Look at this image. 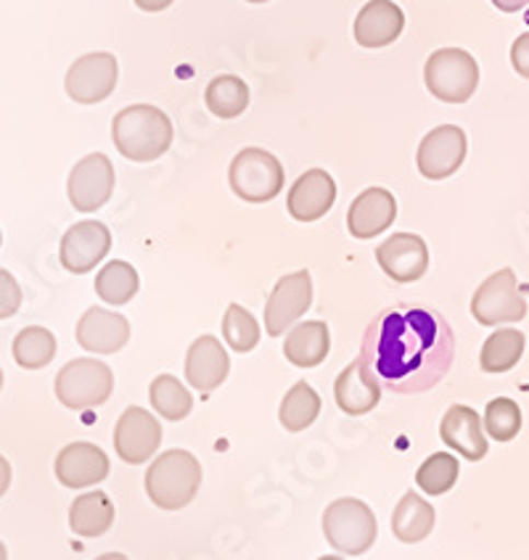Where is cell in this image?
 <instances>
[{"label":"cell","mask_w":529,"mask_h":560,"mask_svg":"<svg viewBox=\"0 0 529 560\" xmlns=\"http://www.w3.org/2000/svg\"><path fill=\"white\" fill-rule=\"evenodd\" d=\"M456 336L442 312L429 307L384 310L360 343L363 368L394 394H424L450 373Z\"/></svg>","instance_id":"1"},{"label":"cell","mask_w":529,"mask_h":560,"mask_svg":"<svg viewBox=\"0 0 529 560\" xmlns=\"http://www.w3.org/2000/svg\"><path fill=\"white\" fill-rule=\"evenodd\" d=\"M112 138L119 154L130 162H154L172 145V122L157 106H127L114 117Z\"/></svg>","instance_id":"2"},{"label":"cell","mask_w":529,"mask_h":560,"mask_svg":"<svg viewBox=\"0 0 529 560\" xmlns=\"http://www.w3.org/2000/svg\"><path fill=\"white\" fill-rule=\"evenodd\" d=\"M202 487V463L186 450L162 452L146 474V492L162 511H181Z\"/></svg>","instance_id":"3"},{"label":"cell","mask_w":529,"mask_h":560,"mask_svg":"<svg viewBox=\"0 0 529 560\" xmlns=\"http://www.w3.org/2000/svg\"><path fill=\"white\" fill-rule=\"evenodd\" d=\"M114 392V373L101 360H72L56 375V397L69 410L85 412L104 405Z\"/></svg>","instance_id":"4"},{"label":"cell","mask_w":529,"mask_h":560,"mask_svg":"<svg viewBox=\"0 0 529 560\" xmlns=\"http://www.w3.org/2000/svg\"><path fill=\"white\" fill-rule=\"evenodd\" d=\"M424 80L435 98L445 104H467L480 85V67L467 50L442 48L435 50L426 61Z\"/></svg>","instance_id":"5"},{"label":"cell","mask_w":529,"mask_h":560,"mask_svg":"<svg viewBox=\"0 0 529 560\" xmlns=\"http://www.w3.org/2000/svg\"><path fill=\"white\" fill-rule=\"evenodd\" d=\"M376 515L366 502L344 498L331 502L323 513V534L342 556H363L376 542Z\"/></svg>","instance_id":"6"},{"label":"cell","mask_w":529,"mask_h":560,"mask_svg":"<svg viewBox=\"0 0 529 560\" xmlns=\"http://www.w3.org/2000/svg\"><path fill=\"white\" fill-rule=\"evenodd\" d=\"M228 183L239 199L250 203H265L284 190V167L271 151L244 149L235 154L228 170Z\"/></svg>","instance_id":"7"},{"label":"cell","mask_w":529,"mask_h":560,"mask_svg":"<svg viewBox=\"0 0 529 560\" xmlns=\"http://www.w3.org/2000/svg\"><path fill=\"white\" fill-rule=\"evenodd\" d=\"M471 315L482 326H498V323H519L527 317V302L519 294L514 270L503 267L501 272H493L476 289L471 299Z\"/></svg>","instance_id":"8"},{"label":"cell","mask_w":529,"mask_h":560,"mask_svg":"<svg viewBox=\"0 0 529 560\" xmlns=\"http://www.w3.org/2000/svg\"><path fill=\"white\" fill-rule=\"evenodd\" d=\"M119 67L112 54H88L69 67L67 72V95L74 104H101L110 98L117 88Z\"/></svg>","instance_id":"9"},{"label":"cell","mask_w":529,"mask_h":560,"mask_svg":"<svg viewBox=\"0 0 529 560\" xmlns=\"http://www.w3.org/2000/svg\"><path fill=\"white\" fill-rule=\"evenodd\" d=\"M312 304V278L308 270L291 272L280 278L265 304L267 336H284L286 328L295 326Z\"/></svg>","instance_id":"10"},{"label":"cell","mask_w":529,"mask_h":560,"mask_svg":"<svg viewBox=\"0 0 529 560\" xmlns=\"http://www.w3.org/2000/svg\"><path fill=\"white\" fill-rule=\"evenodd\" d=\"M467 159V132L458 125L435 127L418 145V172L429 180H445Z\"/></svg>","instance_id":"11"},{"label":"cell","mask_w":529,"mask_h":560,"mask_svg":"<svg viewBox=\"0 0 529 560\" xmlns=\"http://www.w3.org/2000/svg\"><path fill=\"white\" fill-rule=\"evenodd\" d=\"M67 194L78 212H95L104 207L114 194V167L110 156L91 154L80 159L69 175Z\"/></svg>","instance_id":"12"},{"label":"cell","mask_w":529,"mask_h":560,"mask_svg":"<svg viewBox=\"0 0 529 560\" xmlns=\"http://www.w3.org/2000/svg\"><path fill=\"white\" fill-rule=\"evenodd\" d=\"M159 444H162L159 420L143 407H127L123 418L117 420V429H114V447H117L119 460L140 466L154 455Z\"/></svg>","instance_id":"13"},{"label":"cell","mask_w":529,"mask_h":560,"mask_svg":"<svg viewBox=\"0 0 529 560\" xmlns=\"http://www.w3.org/2000/svg\"><path fill=\"white\" fill-rule=\"evenodd\" d=\"M110 249L112 233L106 231V225H101L95 220H85L64 233L59 257L69 272L82 276V272H91L110 254Z\"/></svg>","instance_id":"14"},{"label":"cell","mask_w":529,"mask_h":560,"mask_svg":"<svg viewBox=\"0 0 529 560\" xmlns=\"http://www.w3.org/2000/svg\"><path fill=\"white\" fill-rule=\"evenodd\" d=\"M376 259H379L381 270L398 283H413L429 270V249H426L424 238L413 233H394L376 249Z\"/></svg>","instance_id":"15"},{"label":"cell","mask_w":529,"mask_h":560,"mask_svg":"<svg viewBox=\"0 0 529 560\" xmlns=\"http://www.w3.org/2000/svg\"><path fill=\"white\" fill-rule=\"evenodd\" d=\"M110 476V457L91 442L67 444L56 457V479L69 489L101 483Z\"/></svg>","instance_id":"16"},{"label":"cell","mask_w":529,"mask_h":560,"mask_svg":"<svg viewBox=\"0 0 529 560\" xmlns=\"http://www.w3.org/2000/svg\"><path fill=\"white\" fill-rule=\"evenodd\" d=\"M336 183L326 170H310L289 190V214L299 222L321 220L334 207Z\"/></svg>","instance_id":"17"},{"label":"cell","mask_w":529,"mask_h":560,"mask_svg":"<svg viewBox=\"0 0 529 560\" xmlns=\"http://www.w3.org/2000/svg\"><path fill=\"white\" fill-rule=\"evenodd\" d=\"M394 218H398V201H394L390 190L366 188L349 207V235H355V238H373V235L390 231Z\"/></svg>","instance_id":"18"},{"label":"cell","mask_w":529,"mask_h":560,"mask_svg":"<svg viewBox=\"0 0 529 560\" xmlns=\"http://www.w3.org/2000/svg\"><path fill=\"white\" fill-rule=\"evenodd\" d=\"M130 339V323L123 315L91 307L78 323V343L95 354H114Z\"/></svg>","instance_id":"19"},{"label":"cell","mask_w":529,"mask_h":560,"mask_svg":"<svg viewBox=\"0 0 529 560\" xmlns=\"http://www.w3.org/2000/svg\"><path fill=\"white\" fill-rule=\"evenodd\" d=\"M405 27V14L392 0H371L363 5L355 19V40L363 48H384L400 37Z\"/></svg>","instance_id":"20"},{"label":"cell","mask_w":529,"mask_h":560,"mask_svg":"<svg viewBox=\"0 0 529 560\" xmlns=\"http://www.w3.org/2000/svg\"><path fill=\"white\" fill-rule=\"evenodd\" d=\"M231 371V360L222 343L215 336H202L191 343L186 358V378L194 389L215 392Z\"/></svg>","instance_id":"21"},{"label":"cell","mask_w":529,"mask_h":560,"mask_svg":"<svg viewBox=\"0 0 529 560\" xmlns=\"http://www.w3.org/2000/svg\"><path fill=\"white\" fill-rule=\"evenodd\" d=\"M439 436L463 455L467 460L476 463L487 455V439L482 434V418L476 416V410H471L467 405H452L448 412H445L442 423H439Z\"/></svg>","instance_id":"22"},{"label":"cell","mask_w":529,"mask_h":560,"mask_svg":"<svg viewBox=\"0 0 529 560\" xmlns=\"http://www.w3.org/2000/svg\"><path fill=\"white\" fill-rule=\"evenodd\" d=\"M334 397L347 416H366L379 405L381 384L363 368V360H355L336 378Z\"/></svg>","instance_id":"23"},{"label":"cell","mask_w":529,"mask_h":560,"mask_svg":"<svg viewBox=\"0 0 529 560\" xmlns=\"http://www.w3.org/2000/svg\"><path fill=\"white\" fill-rule=\"evenodd\" d=\"M331 334L329 326L321 320L299 323V326L286 336L284 354L291 365L297 368H315L329 358Z\"/></svg>","instance_id":"24"},{"label":"cell","mask_w":529,"mask_h":560,"mask_svg":"<svg viewBox=\"0 0 529 560\" xmlns=\"http://www.w3.org/2000/svg\"><path fill=\"white\" fill-rule=\"evenodd\" d=\"M435 508L416 492H407L392 513V534L405 545L424 542L435 529Z\"/></svg>","instance_id":"25"},{"label":"cell","mask_w":529,"mask_h":560,"mask_svg":"<svg viewBox=\"0 0 529 560\" xmlns=\"http://www.w3.org/2000/svg\"><path fill=\"white\" fill-rule=\"evenodd\" d=\"M114 505L104 492H88L69 508V526L78 537H101L112 529Z\"/></svg>","instance_id":"26"},{"label":"cell","mask_w":529,"mask_h":560,"mask_svg":"<svg viewBox=\"0 0 529 560\" xmlns=\"http://www.w3.org/2000/svg\"><path fill=\"white\" fill-rule=\"evenodd\" d=\"M207 109L220 119H235L250 106V88L235 74H220L207 85Z\"/></svg>","instance_id":"27"},{"label":"cell","mask_w":529,"mask_h":560,"mask_svg":"<svg viewBox=\"0 0 529 560\" xmlns=\"http://www.w3.org/2000/svg\"><path fill=\"white\" fill-rule=\"evenodd\" d=\"M318 416H321V397H318L310 384L299 381V384H295L289 392H286L284 402H280V416H278L280 425H284L286 431L297 434V431L310 429V425L318 420Z\"/></svg>","instance_id":"28"},{"label":"cell","mask_w":529,"mask_h":560,"mask_svg":"<svg viewBox=\"0 0 529 560\" xmlns=\"http://www.w3.org/2000/svg\"><path fill=\"white\" fill-rule=\"evenodd\" d=\"M521 354H525V334H521V330H495V334L484 341L480 365L484 373H506L519 365Z\"/></svg>","instance_id":"29"},{"label":"cell","mask_w":529,"mask_h":560,"mask_svg":"<svg viewBox=\"0 0 529 560\" xmlns=\"http://www.w3.org/2000/svg\"><path fill=\"white\" fill-rule=\"evenodd\" d=\"M56 358V336L48 328L30 326L19 330L14 339V360L16 365L27 368V371H37L46 368L50 360Z\"/></svg>","instance_id":"30"},{"label":"cell","mask_w":529,"mask_h":560,"mask_svg":"<svg viewBox=\"0 0 529 560\" xmlns=\"http://www.w3.org/2000/svg\"><path fill=\"white\" fill-rule=\"evenodd\" d=\"M138 285L140 280L136 267L127 262H110L95 276V294L114 307L130 302L138 294Z\"/></svg>","instance_id":"31"},{"label":"cell","mask_w":529,"mask_h":560,"mask_svg":"<svg viewBox=\"0 0 529 560\" xmlns=\"http://www.w3.org/2000/svg\"><path fill=\"white\" fill-rule=\"evenodd\" d=\"M149 397L154 410L164 420H183L191 412V407H194L188 389L175 375H159V378L151 381Z\"/></svg>","instance_id":"32"},{"label":"cell","mask_w":529,"mask_h":560,"mask_svg":"<svg viewBox=\"0 0 529 560\" xmlns=\"http://www.w3.org/2000/svg\"><path fill=\"white\" fill-rule=\"evenodd\" d=\"M222 336L233 352H252L260 343V323L254 320L250 310H244L241 304H231L222 315Z\"/></svg>","instance_id":"33"},{"label":"cell","mask_w":529,"mask_h":560,"mask_svg":"<svg viewBox=\"0 0 529 560\" xmlns=\"http://www.w3.org/2000/svg\"><path fill=\"white\" fill-rule=\"evenodd\" d=\"M456 479L458 460L448 452H435L432 457H426V463L416 474V483L426 494H445L448 489L456 487Z\"/></svg>","instance_id":"34"},{"label":"cell","mask_w":529,"mask_h":560,"mask_svg":"<svg viewBox=\"0 0 529 560\" xmlns=\"http://www.w3.org/2000/svg\"><path fill=\"white\" fill-rule=\"evenodd\" d=\"M484 429L495 442H511L521 431V410L514 399L498 397L487 405L484 412Z\"/></svg>","instance_id":"35"},{"label":"cell","mask_w":529,"mask_h":560,"mask_svg":"<svg viewBox=\"0 0 529 560\" xmlns=\"http://www.w3.org/2000/svg\"><path fill=\"white\" fill-rule=\"evenodd\" d=\"M19 304H22V289H19L16 278L11 272L0 270V320L14 317Z\"/></svg>","instance_id":"36"},{"label":"cell","mask_w":529,"mask_h":560,"mask_svg":"<svg viewBox=\"0 0 529 560\" xmlns=\"http://www.w3.org/2000/svg\"><path fill=\"white\" fill-rule=\"evenodd\" d=\"M511 63L521 78L529 80V32L516 37V43L511 48Z\"/></svg>","instance_id":"37"},{"label":"cell","mask_w":529,"mask_h":560,"mask_svg":"<svg viewBox=\"0 0 529 560\" xmlns=\"http://www.w3.org/2000/svg\"><path fill=\"white\" fill-rule=\"evenodd\" d=\"M495 9L506 11V14H516V11H525L529 5V0H493Z\"/></svg>","instance_id":"38"},{"label":"cell","mask_w":529,"mask_h":560,"mask_svg":"<svg viewBox=\"0 0 529 560\" xmlns=\"http://www.w3.org/2000/svg\"><path fill=\"white\" fill-rule=\"evenodd\" d=\"M140 11H149V14H157V11H164L172 5V0H136Z\"/></svg>","instance_id":"39"},{"label":"cell","mask_w":529,"mask_h":560,"mask_svg":"<svg viewBox=\"0 0 529 560\" xmlns=\"http://www.w3.org/2000/svg\"><path fill=\"white\" fill-rule=\"evenodd\" d=\"M9 487H11V466H9V460L0 455V498L9 492Z\"/></svg>","instance_id":"40"},{"label":"cell","mask_w":529,"mask_h":560,"mask_svg":"<svg viewBox=\"0 0 529 560\" xmlns=\"http://www.w3.org/2000/svg\"><path fill=\"white\" fill-rule=\"evenodd\" d=\"M0 560H5V547H3V542H0Z\"/></svg>","instance_id":"41"},{"label":"cell","mask_w":529,"mask_h":560,"mask_svg":"<svg viewBox=\"0 0 529 560\" xmlns=\"http://www.w3.org/2000/svg\"><path fill=\"white\" fill-rule=\"evenodd\" d=\"M246 3H267V0H246Z\"/></svg>","instance_id":"42"},{"label":"cell","mask_w":529,"mask_h":560,"mask_svg":"<svg viewBox=\"0 0 529 560\" xmlns=\"http://www.w3.org/2000/svg\"><path fill=\"white\" fill-rule=\"evenodd\" d=\"M0 389H3V371H0Z\"/></svg>","instance_id":"43"},{"label":"cell","mask_w":529,"mask_h":560,"mask_svg":"<svg viewBox=\"0 0 529 560\" xmlns=\"http://www.w3.org/2000/svg\"><path fill=\"white\" fill-rule=\"evenodd\" d=\"M0 241H3V235H0Z\"/></svg>","instance_id":"44"}]
</instances>
